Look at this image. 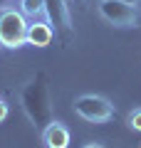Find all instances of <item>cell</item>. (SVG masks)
<instances>
[{"mask_svg": "<svg viewBox=\"0 0 141 148\" xmlns=\"http://www.w3.org/2000/svg\"><path fill=\"white\" fill-rule=\"evenodd\" d=\"M27 17L22 10L15 8H3L0 10V45L8 49H17L27 45Z\"/></svg>", "mask_w": 141, "mask_h": 148, "instance_id": "6da1fadb", "label": "cell"}, {"mask_svg": "<svg viewBox=\"0 0 141 148\" xmlns=\"http://www.w3.org/2000/svg\"><path fill=\"white\" fill-rule=\"evenodd\" d=\"M97 10L114 27H134L139 20V5L134 0H99Z\"/></svg>", "mask_w": 141, "mask_h": 148, "instance_id": "7a4b0ae2", "label": "cell"}, {"mask_svg": "<svg viewBox=\"0 0 141 148\" xmlns=\"http://www.w3.org/2000/svg\"><path fill=\"white\" fill-rule=\"evenodd\" d=\"M74 111L89 123H106L109 119H114V104L99 94H82L74 101Z\"/></svg>", "mask_w": 141, "mask_h": 148, "instance_id": "3957f363", "label": "cell"}, {"mask_svg": "<svg viewBox=\"0 0 141 148\" xmlns=\"http://www.w3.org/2000/svg\"><path fill=\"white\" fill-rule=\"evenodd\" d=\"M55 40V27L47 20H32L27 25V45L32 47H47Z\"/></svg>", "mask_w": 141, "mask_h": 148, "instance_id": "277c9868", "label": "cell"}, {"mask_svg": "<svg viewBox=\"0 0 141 148\" xmlns=\"http://www.w3.org/2000/svg\"><path fill=\"white\" fill-rule=\"evenodd\" d=\"M42 143L45 148H67L69 146V131L64 123L59 121H50L42 131Z\"/></svg>", "mask_w": 141, "mask_h": 148, "instance_id": "5b68a950", "label": "cell"}, {"mask_svg": "<svg viewBox=\"0 0 141 148\" xmlns=\"http://www.w3.org/2000/svg\"><path fill=\"white\" fill-rule=\"evenodd\" d=\"M47 22L69 30L72 27V12H69L67 0H47Z\"/></svg>", "mask_w": 141, "mask_h": 148, "instance_id": "8992f818", "label": "cell"}, {"mask_svg": "<svg viewBox=\"0 0 141 148\" xmlns=\"http://www.w3.org/2000/svg\"><path fill=\"white\" fill-rule=\"evenodd\" d=\"M20 10L27 20H47V0H20Z\"/></svg>", "mask_w": 141, "mask_h": 148, "instance_id": "52a82bcc", "label": "cell"}, {"mask_svg": "<svg viewBox=\"0 0 141 148\" xmlns=\"http://www.w3.org/2000/svg\"><path fill=\"white\" fill-rule=\"evenodd\" d=\"M126 126L131 128V131H141V109H134L126 116Z\"/></svg>", "mask_w": 141, "mask_h": 148, "instance_id": "ba28073f", "label": "cell"}, {"mask_svg": "<svg viewBox=\"0 0 141 148\" xmlns=\"http://www.w3.org/2000/svg\"><path fill=\"white\" fill-rule=\"evenodd\" d=\"M8 114H10V109H8V101H3V99H0V123H3V121L8 119Z\"/></svg>", "mask_w": 141, "mask_h": 148, "instance_id": "9c48e42d", "label": "cell"}, {"mask_svg": "<svg viewBox=\"0 0 141 148\" xmlns=\"http://www.w3.org/2000/svg\"><path fill=\"white\" fill-rule=\"evenodd\" d=\"M84 148H104V146H102V143H87Z\"/></svg>", "mask_w": 141, "mask_h": 148, "instance_id": "30bf717a", "label": "cell"}, {"mask_svg": "<svg viewBox=\"0 0 141 148\" xmlns=\"http://www.w3.org/2000/svg\"><path fill=\"white\" fill-rule=\"evenodd\" d=\"M8 3H15V0H8Z\"/></svg>", "mask_w": 141, "mask_h": 148, "instance_id": "8fae6325", "label": "cell"}, {"mask_svg": "<svg viewBox=\"0 0 141 148\" xmlns=\"http://www.w3.org/2000/svg\"><path fill=\"white\" fill-rule=\"evenodd\" d=\"M139 3H141V0H139Z\"/></svg>", "mask_w": 141, "mask_h": 148, "instance_id": "7c38bea8", "label": "cell"}]
</instances>
